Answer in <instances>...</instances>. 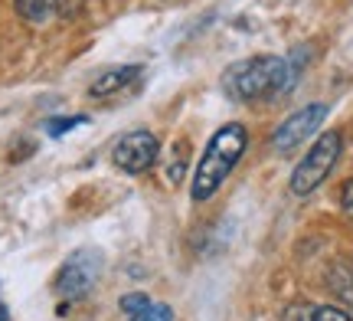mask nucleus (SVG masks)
Masks as SVG:
<instances>
[{
  "label": "nucleus",
  "instance_id": "13",
  "mask_svg": "<svg viewBox=\"0 0 353 321\" xmlns=\"http://www.w3.org/2000/svg\"><path fill=\"white\" fill-rule=\"evenodd\" d=\"M311 321H353L343 309H334V305H321V309H311Z\"/></svg>",
  "mask_w": 353,
  "mask_h": 321
},
{
  "label": "nucleus",
  "instance_id": "12",
  "mask_svg": "<svg viewBox=\"0 0 353 321\" xmlns=\"http://www.w3.org/2000/svg\"><path fill=\"white\" fill-rule=\"evenodd\" d=\"M183 171H187V144H180V151L174 148V161H170V171H167V177L180 184L183 180Z\"/></svg>",
  "mask_w": 353,
  "mask_h": 321
},
{
  "label": "nucleus",
  "instance_id": "17",
  "mask_svg": "<svg viewBox=\"0 0 353 321\" xmlns=\"http://www.w3.org/2000/svg\"><path fill=\"white\" fill-rule=\"evenodd\" d=\"M0 321H7V309L3 305H0Z\"/></svg>",
  "mask_w": 353,
  "mask_h": 321
},
{
  "label": "nucleus",
  "instance_id": "8",
  "mask_svg": "<svg viewBox=\"0 0 353 321\" xmlns=\"http://www.w3.org/2000/svg\"><path fill=\"white\" fill-rule=\"evenodd\" d=\"M327 282H330V289H334V295L341 298L347 309H353V266L350 262H334Z\"/></svg>",
  "mask_w": 353,
  "mask_h": 321
},
{
  "label": "nucleus",
  "instance_id": "4",
  "mask_svg": "<svg viewBox=\"0 0 353 321\" xmlns=\"http://www.w3.org/2000/svg\"><path fill=\"white\" fill-rule=\"evenodd\" d=\"M101 275V253L99 249H79L65 259V266L56 275V292L69 302L85 298Z\"/></svg>",
  "mask_w": 353,
  "mask_h": 321
},
{
  "label": "nucleus",
  "instance_id": "7",
  "mask_svg": "<svg viewBox=\"0 0 353 321\" xmlns=\"http://www.w3.org/2000/svg\"><path fill=\"white\" fill-rule=\"evenodd\" d=\"M138 76H141V66H118V69H108V72H101V76L92 82L88 95H92V99H108L114 92L128 89Z\"/></svg>",
  "mask_w": 353,
  "mask_h": 321
},
{
  "label": "nucleus",
  "instance_id": "3",
  "mask_svg": "<svg viewBox=\"0 0 353 321\" xmlns=\"http://www.w3.org/2000/svg\"><path fill=\"white\" fill-rule=\"evenodd\" d=\"M341 151H343V138L337 135V131L321 135V138L314 142V148L307 151V157L294 167V174H291V191L298 193V197H307L311 191H317V187L327 180L330 171H334Z\"/></svg>",
  "mask_w": 353,
  "mask_h": 321
},
{
  "label": "nucleus",
  "instance_id": "9",
  "mask_svg": "<svg viewBox=\"0 0 353 321\" xmlns=\"http://www.w3.org/2000/svg\"><path fill=\"white\" fill-rule=\"evenodd\" d=\"M13 3H17V13L30 23H43L56 13V0H13Z\"/></svg>",
  "mask_w": 353,
  "mask_h": 321
},
{
  "label": "nucleus",
  "instance_id": "2",
  "mask_svg": "<svg viewBox=\"0 0 353 321\" xmlns=\"http://www.w3.org/2000/svg\"><path fill=\"white\" fill-rule=\"evenodd\" d=\"M291 82L288 63L278 59V56H252V59H242V63H232L223 76V86H226L229 99L236 102H259V99H268L281 92Z\"/></svg>",
  "mask_w": 353,
  "mask_h": 321
},
{
  "label": "nucleus",
  "instance_id": "1",
  "mask_svg": "<svg viewBox=\"0 0 353 321\" xmlns=\"http://www.w3.org/2000/svg\"><path fill=\"white\" fill-rule=\"evenodd\" d=\"M245 144H249V135L239 121L223 125L216 131L213 142L203 151V161L196 164V174H193V200H210L223 187V180L232 174V167L245 155Z\"/></svg>",
  "mask_w": 353,
  "mask_h": 321
},
{
  "label": "nucleus",
  "instance_id": "15",
  "mask_svg": "<svg viewBox=\"0 0 353 321\" xmlns=\"http://www.w3.org/2000/svg\"><path fill=\"white\" fill-rule=\"evenodd\" d=\"M343 213L353 220V180H347V187H343Z\"/></svg>",
  "mask_w": 353,
  "mask_h": 321
},
{
  "label": "nucleus",
  "instance_id": "11",
  "mask_svg": "<svg viewBox=\"0 0 353 321\" xmlns=\"http://www.w3.org/2000/svg\"><path fill=\"white\" fill-rule=\"evenodd\" d=\"M79 125H85V118L76 115V118H52V121H46V135H52V138H63L65 131L79 128Z\"/></svg>",
  "mask_w": 353,
  "mask_h": 321
},
{
  "label": "nucleus",
  "instance_id": "6",
  "mask_svg": "<svg viewBox=\"0 0 353 321\" xmlns=\"http://www.w3.org/2000/svg\"><path fill=\"white\" fill-rule=\"evenodd\" d=\"M324 118H327V105L324 102H314V105H307V108H301V112H294L291 118H285V121L278 125L275 148L281 151V155L291 151V148H298L307 135H314L317 125H321Z\"/></svg>",
  "mask_w": 353,
  "mask_h": 321
},
{
  "label": "nucleus",
  "instance_id": "14",
  "mask_svg": "<svg viewBox=\"0 0 353 321\" xmlns=\"http://www.w3.org/2000/svg\"><path fill=\"white\" fill-rule=\"evenodd\" d=\"M82 10V0H56V13L59 17H76Z\"/></svg>",
  "mask_w": 353,
  "mask_h": 321
},
{
  "label": "nucleus",
  "instance_id": "16",
  "mask_svg": "<svg viewBox=\"0 0 353 321\" xmlns=\"http://www.w3.org/2000/svg\"><path fill=\"white\" fill-rule=\"evenodd\" d=\"M170 318H174V315H170V309H167V305H154L151 318H148V321H170Z\"/></svg>",
  "mask_w": 353,
  "mask_h": 321
},
{
  "label": "nucleus",
  "instance_id": "10",
  "mask_svg": "<svg viewBox=\"0 0 353 321\" xmlns=\"http://www.w3.org/2000/svg\"><path fill=\"white\" fill-rule=\"evenodd\" d=\"M118 305H121L128 321H148L151 318V309H154V302L144 295V292H131V295H125Z\"/></svg>",
  "mask_w": 353,
  "mask_h": 321
},
{
  "label": "nucleus",
  "instance_id": "5",
  "mask_svg": "<svg viewBox=\"0 0 353 321\" xmlns=\"http://www.w3.org/2000/svg\"><path fill=\"white\" fill-rule=\"evenodd\" d=\"M157 151H161L157 135H151V131H131V135H125L121 142L114 144L112 161L125 174H141V171H148L157 161Z\"/></svg>",
  "mask_w": 353,
  "mask_h": 321
}]
</instances>
